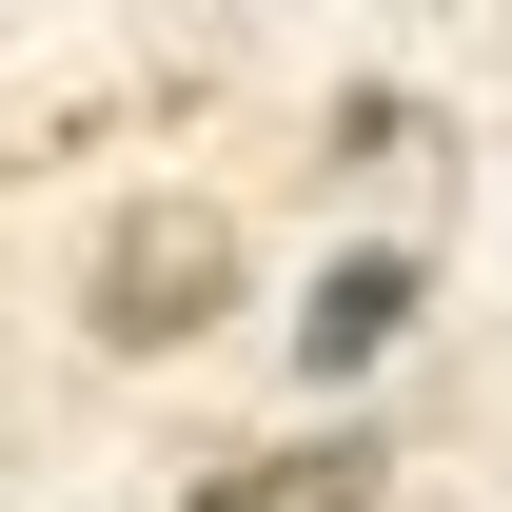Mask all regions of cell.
Returning <instances> with one entry per match:
<instances>
[{
	"mask_svg": "<svg viewBox=\"0 0 512 512\" xmlns=\"http://www.w3.org/2000/svg\"><path fill=\"white\" fill-rule=\"evenodd\" d=\"M217 296H237V237H217L197 197H138L119 237H99V335H119V355H178V335H217Z\"/></svg>",
	"mask_w": 512,
	"mask_h": 512,
	"instance_id": "cell-1",
	"label": "cell"
},
{
	"mask_svg": "<svg viewBox=\"0 0 512 512\" xmlns=\"http://www.w3.org/2000/svg\"><path fill=\"white\" fill-rule=\"evenodd\" d=\"M394 335H414V256H335L316 296H296V375L335 394V375H375Z\"/></svg>",
	"mask_w": 512,
	"mask_h": 512,
	"instance_id": "cell-2",
	"label": "cell"
},
{
	"mask_svg": "<svg viewBox=\"0 0 512 512\" xmlns=\"http://www.w3.org/2000/svg\"><path fill=\"white\" fill-rule=\"evenodd\" d=\"M178 512H375V453H355V434H296V453H237V473H197Z\"/></svg>",
	"mask_w": 512,
	"mask_h": 512,
	"instance_id": "cell-3",
	"label": "cell"
}]
</instances>
